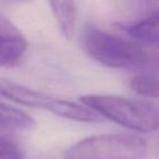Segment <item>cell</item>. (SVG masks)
<instances>
[{"label": "cell", "instance_id": "obj_1", "mask_svg": "<svg viewBox=\"0 0 159 159\" xmlns=\"http://www.w3.org/2000/svg\"><path fill=\"white\" fill-rule=\"evenodd\" d=\"M85 52L95 61L111 69L139 71L150 66L154 56L147 46L89 25L82 34Z\"/></svg>", "mask_w": 159, "mask_h": 159}, {"label": "cell", "instance_id": "obj_2", "mask_svg": "<svg viewBox=\"0 0 159 159\" xmlns=\"http://www.w3.org/2000/svg\"><path fill=\"white\" fill-rule=\"evenodd\" d=\"M80 102L129 130L142 133L159 129V111L150 104L111 95H84Z\"/></svg>", "mask_w": 159, "mask_h": 159}, {"label": "cell", "instance_id": "obj_3", "mask_svg": "<svg viewBox=\"0 0 159 159\" xmlns=\"http://www.w3.org/2000/svg\"><path fill=\"white\" fill-rule=\"evenodd\" d=\"M147 143L133 133H112L87 137L66 152V159H143Z\"/></svg>", "mask_w": 159, "mask_h": 159}, {"label": "cell", "instance_id": "obj_4", "mask_svg": "<svg viewBox=\"0 0 159 159\" xmlns=\"http://www.w3.org/2000/svg\"><path fill=\"white\" fill-rule=\"evenodd\" d=\"M27 49L23 33L5 16L0 13V66H16Z\"/></svg>", "mask_w": 159, "mask_h": 159}, {"label": "cell", "instance_id": "obj_5", "mask_svg": "<svg viewBox=\"0 0 159 159\" xmlns=\"http://www.w3.org/2000/svg\"><path fill=\"white\" fill-rule=\"evenodd\" d=\"M0 94L16 104L33 108L46 109L48 111H50L56 99L45 93L35 91L34 89H30L3 77H0Z\"/></svg>", "mask_w": 159, "mask_h": 159}, {"label": "cell", "instance_id": "obj_6", "mask_svg": "<svg viewBox=\"0 0 159 159\" xmlns=\"http://www.w3.org/2000/svg\"><path fill=\"white\" fill-rule=\"evenodd\" d=\"M133 40L148 47H159V11L125 27Z\"/></svg>", "mask_w": 159, "mask_h": 159}, {"label": "cell", "instance_id": "obj_7", "mask_svg": "<svg viewBox=\"0 0 159 159\" xmlns=\"http://www.w3.org/2000/svg\"><path fill=\"white\" fill-rule=\"evenodd\" d=\"M50 112L59 117L66 118V119L85 122V123H99L104 120V118L97 111L89 108L86 105H79L73 102L57 99V98H56Z\"/></svg>", "mask_w": 159, "mask_h": 159}, {"label": "cell", "instance_id": "obj_8", "mask_svg": "<svg viewBox=\"0 0 159 159\" xmlns=\"http://www.w3.org/2000/svg\"><path fill=\"white\" fill-rule=\"evenodd\" d=\"M52 14L64 38L71 39L76 26L75 0H49Z\"/></svg>", "mask_w": 159, "mask_h": 159}, {"label": "cell", "instance_id": "obj_9", "mask_svg": "<svg viewBox=\"0 0 159 159\" xmlns=\"http://www.w3.org/2000/svg\"><path fill=\"white\" fill-rule=\"evenodd\" d=\"M35 120L26 112L0 100V131H30L35 128Z\"/></svg>", "mask_w": 159, "mask_h": 159}, {"label": "cell", "instance_id": "obj_10", "mask_svg": "<svg viewBox=\"0 0 159 159\" xmlns=\"http://www.w3.org/2000/svg\"><path fill=\"white\" fill-rule=\"evenodd\" d=\"M130 86L141 96L159 98V70L143 69L136 71L130 80Z\"/></svg>", "mask_w": 159, "mask_h": 159}, {"label": "cell", "instance_id": "obj_11", "mask_svg": "<svg viewBox=\"0 0 159 159\" xmlns=\"http://www.w3.org/2000/svg\"><path fill=\"white\" fill-rule=\"evenodd\" d=\"M0 159H26L23 148L10 132L0 131Z\"/></svg>", "mask_w": 159, "mask_h": 159}, {"label": "cell", "instance_id": "obj_12", "mask_svg": "<svg viewBox=\"0 0 159 159\" xmlns=\"http://www.w3.org/2000/svg\"><path fill=\"white\" fill-rule=\"evenodd\" d=\"M146 69H155L159 70V47H154V56H152V63Z\"/></svg>", "mask_w": 159, "mask_h": 159}, {"label": "cell", "instance_id": "obj_13", "mask_svg": "<svg viewBox=\"0 0 159 159\" xmlns=\"http://www.w3.org/2000/svg\"><path fill=\"white\" fill-rule=\"evenodd\" d=\"M13 1H19V2H26V1H31V0H13Z\"/></svg>", "mask_w": 159, "mask_h": 159}]
</instances>
